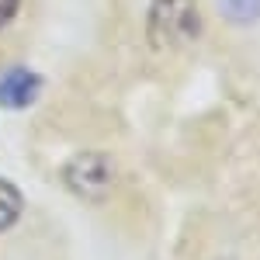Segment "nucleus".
Here are the masks:
<instances>
[{"label":"nucleus","instance_id":"6","mask_svg":"<svg viewBox=\"0 0 260 260\" xmlns=\"http://www.w3.org/2000/svg\"><path fill=\"white\" fill-rule=\"evenodd\" d=\"M18 11H21V0H0V28L18 18Z\"/></svg>","mask_w":260,"mask_h":260},{"label":"nucleus","instance_id":"1","mask_svg":"<svg viewBox=\"0 0 260 260\" xmlns=\"http://www.w3.org/2000/svg\"><path fill=\"white\" fill-rule=\"evenodd\" d=\"M201 18L194 0H153L149 18H146V35L156 49H184L198 39Z\"/></svg>","mask_w":260,"mask_h":260},{"label":"nucleus","instance_id":"2","mask_svg":"<svg viewBox=\"0 0 260 260\" xmlns=\"http://www.w3.org/2000/svg\"><path fill=\"white\" fill-rule=\"evenodd\" d=\"M62 177L70 184V191H77L80 198H104L111 187V163H108V156L83 153L77 160H70Z\"/></svg>","mask_w":260,"mask_h":260},{"label":"nucleus","instance_id":"4","mask_svg":"<svg viewBox=\"0 0 260 260\" xmlns=\"http://www.w3.org/2000/svg\"><path fill=\"white\" fill-rule=\"evenodd\" d=\"M18 215H21V194H18V187H14L11 180L0 177V233H4V229H11V225L18 222Z\"/></svg>","mask_w":260,"mask_h":260},{"label":"nucleus","instance_id":"3","mask_svg":"<svg viewBox=\"0 0 260 260\" xmlns=\"http://www.w3.org/2000/svg\"><path fill=\"white\" fill-rule=\"evenodd\" d=\"M42 90V77L31 70H11L0 77V104L4 108H28Z\"/></svg>","mask_w":260,"mask_h":260},{"label":"nucleus","instance_id":"5","mask_svg":"<svg viewBox=\"0 0 260 260\" xmlns=\"http://www.w3.org/2000/svg\"><path fill=\"white\" fill-rule=\"evenodd\" d=\"M222 14L236 24H253L260 21V0H222Z\"/></svg>","mask_w":260,"mask_h":260}]
</instances>
